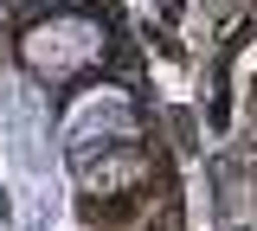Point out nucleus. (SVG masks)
Wrapping results in <instances>:
<instances>
[{
    "instance_id": "nucleus-1",
    "label": "nucleus",
    "mask_w": 257,
    "mask_h": 231,
    "mask_svg": "<svg viewBox=\"0 0 257 231\" xmlns=\"http://www.w3.org/2000/svg\"><path fill=\"white\" fill-rule=\"evenodd\" d=\"M96 26H84V20H58V26H39V33H26V58L32 71H45V77H64V71L90 65L96 58Z\"/></svg>"
},
{
    "instance_id": "nucleus-2",
    "label": "nucleus",
    "mask_w": 257,
    "mask_h": 231,
    "mask_svg": "<svg viewBox=\"0 0 257 231\" xmlns=\"http://www.w3.org/2000/svg\"><path fill=\"white\" fill-rule=\"evenodd\" d=\"M103 135H128V97L122 90H90L64 116V141H77V148L84 141H103Z\"/></svg>"
}]
</instances>
